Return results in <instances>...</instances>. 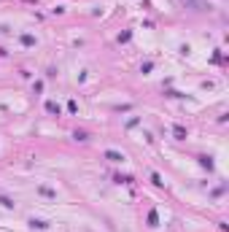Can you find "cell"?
<instances>
[{
	"label": "cell",
	"mask_w": 229,
	"mask_h": 232,
	"mask_svg": "<svg viewBox=\"0 0 229 232\" xmlns=\"http://www.w3.org/2000/svg\"><path fill=\"white\" fill-rule=\"evenodd\" d=\"M105 156H108L111 162H121V159H124V154H119V151H105Z\"/></svg>",
	"instance_id": "obj_1"
}]
</instances>
